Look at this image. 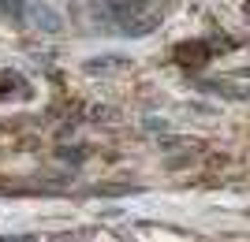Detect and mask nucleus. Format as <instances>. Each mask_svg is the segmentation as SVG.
Instances as JSON below:
<instances>
[{
	"instance_id": "obj_2",
	"label": "nucleus",
	"mask_w": 250,
	"mask_h": 242,
	"mask_svg": "<svg viewBox=\"0 0 250 242\" xmlns=\"http://www.w3.org/2000/svg\"><path fill=\"white\" fill-rule=\"evenodd\" d=\"M206 45L202 41H194V45H183V49H179V63H202L206 60Z\"/></svg>"
},
{
	"instance_id": "obj_4",
	"label": "nucleus",
	"mask_w": 250,
	"mask_h": 242,
	"mask_svg": "<svg viewBox=\"0 0 250 242\" xmlns=\"http://www.w3.org/2000/svg\"><path fill=\"white\" fill-rule=\"evenodd\" d=\"M124 56H108V60H90L86 63V67H90V71H104V67H124Z\"/></svg>"
},
{
	"instance_id": "obj_1",
	"label": "nucleus",
	"mask_w": 250,
	"mask_h": 242,
	"mask_svg": "<svg viewBox=\"0 0 250 242\" xmlns=\"http://www.w3.org/2000/svg\"><path fill=\"white\" fill-rule=\"evenodd\" d=\"M26 22H30L34 30H42V34L60 30V15H56L49 4H42V0H30V4H26Z\"/></svg>"
},
{
	"instance_id": "obj_3",
	"label": "nucleus",
	"mask_w": 250,
	"mask_h": 242,
	"mask_svg": "<svg viewBox=\"0 0 250 242\" xmlns=\"http://www.w3.org/2000/svg\"><path fill=\"white\" fill-rule=\"evenodd\" d=\"M26 4H30V0H0V11H4L8 19H26Z\"/></svg>"
}]
</instances>
